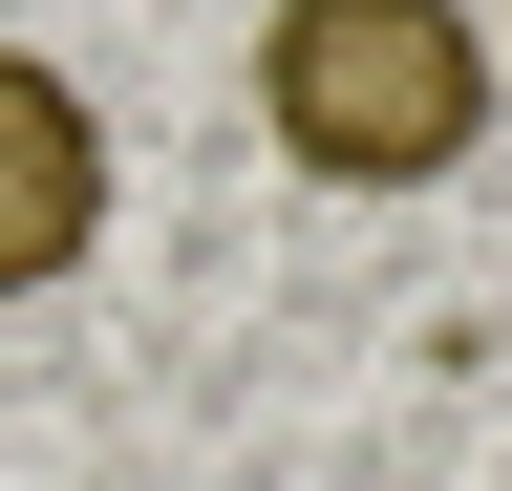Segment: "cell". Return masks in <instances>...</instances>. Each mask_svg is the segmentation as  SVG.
I'll list each match as a JSON object with an SVG mask.
<instances>
[{
	"instance_id": "3957f363",
	"label": "cell",
	"mask_w": 512,
	"mask_h": 491,
	"mask_svg": "<svg viewBox=\"0 0 512 491\" xmlns=\"http://www.w3.org/2000/svg\"><path fill=\"white\" fill-rule=\"evenodd\" d=\"M491 86H512V65H491Z\"/></svg>"
},
{
	"instance_id": "6da1fadb",
	"label": "cell",
	"mask_w": 512,
	"mask_h": 491,
	"mask_svg": "<svg viewBox=\"0 0 512 491\" xmlns=\"http://www.w3.org/2000/svg\"><path fill=\"white\" fill-rule=\"evenodd\" d=\"M256 129L320 193H427L491 150V22L470 0H278L256 22Z\"/></svg>"
},
{
	"instance_id": "7a4b0ae2",
	"label": "cell",
	"mask_w": 512,
	"mask_h": 491,
	"mask_svg": "<svg viewBox=\"0 0 512 491\" xmlns=\"http://www.w3.org/2000/svg\"><path fill=\"white\" fill-rule=\"evenodd\" d=\"M86 257H107V107L43 43H0V299H64Z\"/></svg>"
}]
</instances>
